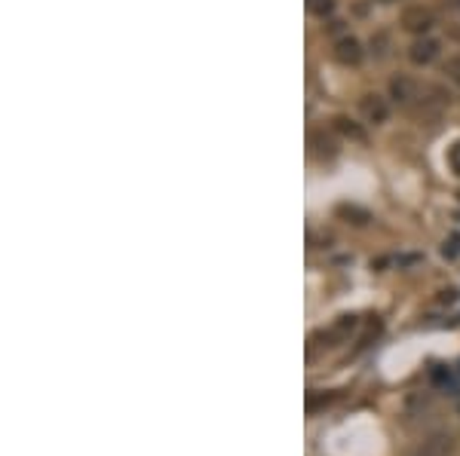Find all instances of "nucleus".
<instances>
[{
	"label": "nucleus",
	"mask_w": 460,
	"mask_h": 456,
	"mask_svg": "<svg viewBox=\"0 0 460 456\" xmlns=\"http://www.w3.org/2000/svg\"><path fill=\"white\" fill-rule=\"evenodd\" d=\"M338 218H344L347 224H356V227H365L368 221H372V211L368 209H359V206H350V202H340V206L335 209Z\"/></svg>",
	"instance_id": "nucleus-10"
},
{
	"label": "nucleus",
	"mask_w": 460,
	"mask_h": 456,
	"mask_svg": "<svg viewBox=\"0 0 460 456\" xmlns=\"http://www.w3.org/2000/svg\"><path fill=\"white\" fill-rule=\"evenodd\" d=\"M448 165H451V172H454V175H460V141L451 144V151H448Z\"/></svg>",
	"instance_id": "nucleus-14"
},
{
	"label": "nucleus",
	"mask_w": 460,
	"mask_h": 456,
	"mask_svg": "<svg viewBox=\"0 0 460 456\" xmlns=\"http://www.w3.org/2000/svg\"><path fill=\"white\" fill-rule=\"evenodd\" d=\"M445 74L460 86V55H451V59L445 62Z\"/></svg>",
	"instance_id": "nucleus-13"
},
{
	"label": "nucleus",
	"mask_w": 460,
	"mask_h": 456,
	"mask_svg": "<svg viewBox=\"0 0 460 456\" xmlns=\"http://www.w3.org/2000/svg\"><path fill=\"white\" fill-rule=\"evenodd\" d=\"M408 59H411V64H430V62H436L439 59V40L436 37H418L411 46H408Z\"/></svg>",
	"instance_id": "nucleus-6"
},
{
	"label": "nucleus",
	"mask_w": 460,
	"mask_h": 456,
	"mask_svg": "<svg viewBox=\"0 0 460 456\" xmlns=\"http://www.w3.org/2000/svg\"><path fill=\"white\" fill-rule=\"evenodd\" d=\"M310 147H313V153L316 156H322V160H331V156L338 153L335 138L326 135V129H313L310 132Z\"/></svg>",
	"instance_id": "nucleus-9"
},
{
	"label": "nucleus",
	"mask_w": 460,
	"mask_h": 456,
	"mask_svg": "<svg viewBox=\"0 0 460 456\" xmlns=\"http://www.w3.org/2000/svg\"><path fill=\"white\" fill-rule=\"evenodd\" d=\"M381 328H384V325H381V319H377V315H374V322L368 325V331L362 334V337H359V349H365L368 343H372V340L377 337V334H381Z\"/></svg>",
	"instance_id": "nucleus-12"
},
{
	"label": "nucleus",
	"mask_w": 460,
	"mask_h": 456,
	"mask_svg": "<svg viewBox=\"0 0 460 456\" xmlns=\"http://www.w3.org/2000/svg\"><path fill=\"white\" fill-rule=\"evenodd\" d=\"M442 255H445V257H454V255H460V236L451 239V245L445 242V248H442Z\"/></svg>",
	"instance_id": "nucleus-15"
},
{
	"label": "nucleus",
	"mask_w": 460,
	"mask_h": 456,
	"mask_svg": "<svg viewBox=\"0 0 460 456\" xmlns=\"http://www.w3.org/2000/svg\"><path fill=\"white\" fill-rule=\"evenodd\" d=\"M359 117H362L368 126H381V123H386V117H390V101L384 95H377V92H368V95L359 98Z\"/></svg>",
	"instance_id": "nucleus-2"
},
{
	"label": "nucleus",
	"mask_w": 460,
	"mask_h": 456,
	"mask_svg": "<svg viewBox=\"0 0 460 456\" xmlns=\"http://www.w3.org/2000/svg\"><path fill=\"white\" fill-rule=\"evenodd\" d=\"M362 43L356 40V37H340V40H335V62H340L344 68H356L359 62H362Z\"/></svg>",
	"instance_id": "nucleus-5"
},
{
	"label": "nucleus",
	"mask_w": 460,
	"mask_h": 456,
	"mask_svg": "<svg viewBox=\"0 0 460 456\" xmlns=\"http://www.w3.org/2000/svg\"><path fill=\"white\" fill-rule=\"evenodd\" d=\"M399 22H402L405 31H411V34H427L430 28L436 25V13H432L430 6H423V4H414V6L402 9Z\"/></svg>",
	"instance_id": "nucleus-1"
},
{
	"label": "nucleus",
	"mask_w": 460,
	"mask_h": 456,
	"mask_svg": "<svg viewBox=\"0 0 460 456\" xmlns=\"http://www.w3.org/2000/svg\"><path fill=\"white\" fill-rule=\"evenodd\" d=\"M335 132L338 135H344V138H350V141H359V144H365L368 141V132H365V126L362 123H356V119H350V117H335Z\"/></svg>",
	"instance_id": "nucleus-8"
},
{
	"label": "nucleus",
	"mask_w": 460,
	"mask_h": 456,
	"mask_svg": "<svg viewBox=\"0 0 460 456\" xmlns=\"http://www.w3.org/2000/svg\"><path fill=\"white\" fill-rule=\"evenodd\" d=\"M356 328H359V319H356V315H340V319L331 325V328L313 334L310 340H313V343H316V340H326L322 346H338V343H347L350 334H353Z\"/></svg>",
	"instance_id": "nucleus-3"
},
{
	"label": "nucleus",
	"mask_w": 460,
	"mask_h": 456,
	"mask_svg": "<svg viewBox=\"0 0 460 456\" xmlns=\"http://www.w3.org/2000/svg\"><path fill=\"white\" fill-rule=\"evenodd\" d=\"M454 453H457V441L451 438L448 432L430 435V438L423 441L418 450H414V456H454Z\"/></svg>",
	"instance_id": "nucleus-4"
},
{
	"label": "nucleus",
	"mask_w": 460,
	"mask_h": 456,
	"mask_svg": "<svg viewBox=\"0 0 460 456\" xmlns=\"http://www.w3.org/2000/svg\"><path fill=\"white\" fill-rule=\"evenodd\" d=\"M390 98L399 101V105H411V101L418 98V83L411 77H405V74H396L390 80Z\"/></svg>",
	"instance_id": "nucleus-7"
},
{
	"label": "nucleus",
	"mask_w": 460,
	"mask_h": 456,
	"mask_svg": "<svg viewBox=\"0 0 460 456\" xmlns=\"http://www.w3.org/2000/svg\"><path fill=\"white\" fill-rule=\"evenodd\" d=\"M384 4H393V0H384Z\"/></svg>",
	"instance_id": "nucleus-16"
},
{
	"label": "nucleus",
	"mask_w": 460,
	"mask_h": 456,
	"mask_svg": "<svg viewBox=\"0 0 460 456\" xmlns=\"http://www.w3.org/2000/svg\"><path fill=\"white\" fill-rule=\"evenodd\" d=\"M310 13L313 16H319V18H326L328 13H335V0H310Z\"/></svg>",
	"instance_id": "nucleus-11"
}]
</instances>
